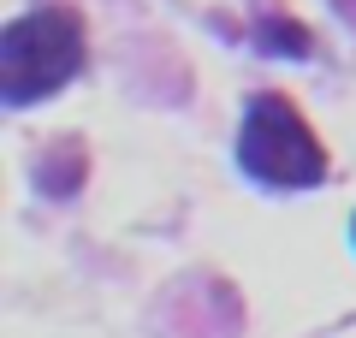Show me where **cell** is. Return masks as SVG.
Segmentation results:
<instances>
[{
    "label": "cell",
    "instance_id": "cell-1",
    "mask_svg": "<svg viewBox=\"0 0 356 338\" xmlns=\"http://www.w3.org/2000/svg\"><path fill=\"white\" fill-rule=\"evenodd\" d=\"M83 54H89V36L72 6H36V13L13 18L0 30V101L24 113L36 101L60 95L83 72Z\"/></svg>",
    "mask_w": 356,
    "mask_h": 338
},
{
    "label": "cell",
    "instance_id": "cell-2",
    "mask_svg": "<svg viewBox=\"0 0 356 338\" xmlns=\"http://www.w3.org/2000/svg\"><path fill=\"white\" fill-rule=\"evenodd\" d=\"M238 166L267 190H315L327 184L332 161L321 149V137L309 131L303 107L280 89L243 101V125H238Z\"/></svg>",
    "mask_w": 356,
    "mask_h": 338
},
{
    "label": "cell",
    "instance_id": "cell-3",
    "mask_svg": "<svg viewBox=\"0 0 356 338\" xmlns=\"http://www.w3.org/2000/svg\"><path fill=\"white\" fill-rule=\"evenodd\" d=\"M255 42H261V54H291V60H303V54L315 48V36H309L297 18H261V24H255Z\"/></svg>",
    "mask_w": 356,
    "mask_h": 338
},
{
    "label": "cell",
    "instance_id": "cell-4",
    "mask_svg": "<svg viewBox=\"0 0 356 338\" xmlns=\"http://www.w3.org/2000/svg\"><path fill=\"white\" fill-rule=\"evenodd\" d=\"M350 238H356V220H350Z\"/></svg>",
    "mask_w": 356,
    "mask_h": 338
}]
</instances>
